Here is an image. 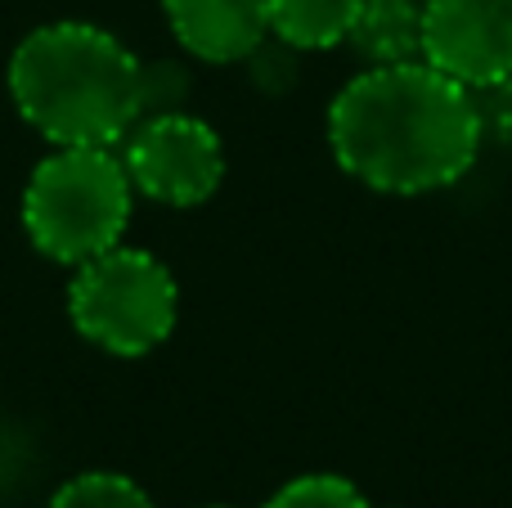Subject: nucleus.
Returning <instances> with one entry per match:
<instances>
[{
	"mask_svg": "<svg viewBox=\"0 0 512 508\" xmlns=\"http://www.w3.org/2000/svg\"><path fill=\"white\" fill-rule=\"evenodd\" d=\"M261 508H369L364 491L337 473H306L270 495Z\"/></svg>",
	"mask_w": 512,
	"mask_h": 508,
	"instance_id": "nucleus-11",
	"label": "nucleus"
},
{
	"mask_svg": "<svg viewBox=\"0 0 512 508\" xmlns=\"http://www.w3.org/2000/svg\"><path fill=\"white\" fill-rule=\"evenodd\" d=\"M423 59L472 95L512 72V0H427Z\"/></svg>",
	"mask_w": 512,
	"mask_h": 508,
	"instance_id": "nucleus-6",
	"label": "nucleus"
},
{
	"mask_svg": "<svg viewBox=\"0 0 512 508\" xmlns=\"http://www.w3.org/2000/svg\"><path fill=\"white\" fill-rule=\"evenodd\" d=\"M50 508H153L149 491L140 482H131L126 473H108V468H95V473H77L72 482H63L54 491Z\"/></svg>",
	"mask_w": 512,
	"mask_h": 508,
	"instance_id": "nucleus-10",
	"label": "nucleus"
},
{
	"mask_svg": "<svg viewBox=\"0 0 512 508\" xmlns=\"http://www.w3.org/2000/svg\"><path fill=\"white\" fill-rule=\"evenodd\" d=\"M135 185L108 144H68L45 153L23 189V230L41 257L77 270L117 248L131 225Z\"/></svg>",
	"mask_w": 512,
	"mask_h": 508,
	"instance_id": "nucleus-3",
	"label": "nucleus"
},
{
	"mask_svg": "<svg viewBox=\"0 0 512 508\" xmlns=\"http://www.w3.org/2000/svg\"><path fill=\"white\" fill-rule=\"evenodd\" d=\"M297 54L301 50H292L288 41H279V36H265L261 45L248 54V72H252V81L261 90H288L292 81H297Z\"/></svg>",
	"mask_w": 512,
	"mask_h": 508,
	"instance_id": "nucleus-13",
	"label": "nucleus"
},
{
	"mask_svg": "<svg viewBox=\"0 0 512 508\" xmlns=\"http://www.w3.org/2000/svg\"><path fill=\"white\" fill-rule=\"evenodd\" d=\"M9 99L54 149L117 144L140 122V59L95 23L32 27L9 54Z\"/></svg>",
	"mask_w": 512,
	"mask_h": 508,
	"instance_id": "nucleus-2",
	"label": "nucleus"
},
{
	"mask_svg": "<svg viewBox=\"0 0 512 508\" xmlns=\"http://www.w3.org/2000/svg\"><path fill=\"white\" fill-rule=\"evenodd\" d=\"M203 508H234V504H203Z\"/></svg>",
	"mask_w": 512,
	"mask_h": 508,
	"instance_id": "nucleus-15",
	"label": "nucleus"
},
{
	"mask_svg": "<svg viewBox=\"0 0 512 508\" xmlns=\"http://www.w3.org/2000/svg\"><path fill=\"white\" fill-rule=\"evenodd\" d=\"M423 23L427 0H364L346 45L360 59H369V68L414 63L423 59Z\"/></svg>",
	"mask_w": 512,
	"mask_h": 508,
	"instance_id": "nucleus-8",
	"label": "nucleus"
},
{
	"mask_svg": "<svg viewBox=\"0 0 512 508\" xmlns=\"http://www.w3.org/2000/svg\"><path fill=\"white\" fill-rule=\"evenodd\" d=\"M364 0H270V36L292 50H333L346 45Z\"/></svg>",
	"mask_w": 512,
	"mask_h": 508,
	"instance_id": "nucleus-9",
	"label": "nucleus"
},
{
	"mask_svg": "<svg viewBox=\"0 0 512 508\" xmlns=\"http://www.w3.org/2000/svg\"><path fill=\"white\" fill-rule=\"evenodd\" d=\"M162 14L203 63H243L270 36V0H162Z\"/></svg>",
	"mask_w": 512,
	"mask_h": 508,
	"instance_id": "nucleus-7",
	"label": "nucleus"
},
{
	"mask_svg": "<svg viewBox=\"0 0 512 508\" xmlns=\"http://www.w3.org/2000/svg\"><path fill=\"white\" fill-rule=\"evenodd\" d=\"M68 320L108 356H149L180 320L176 275L153 252L117 243L72 270Z\"/></svg>",
	"mask_w": 512,
	"mask_h": 508,
	"instance_id": "nucleus-4",
	"label": "nucleus"
},
{
	"mask_svg": "<svg viewBox=\"0 0 512 508\" xmlns=\"http://www.w3.org/2000/svg\"><path fill=\"white\" fill-rule=\"evenodd\" d=\"M481 140L477 95L427 59L364 68L328 104V149L373 194L418 198L459 185Z\"/></svg>",
	"mask_w": 512,
	"mask_h": 508,
	"instance_id": "nucleus-1",
	"label": "nucleus"
},
{
	"mask_svg": "<svg viewBox=\"0 0 512 508\" xmlns=\"http://www.w3.org/2000/svg\"><path fill=\"white\" fill-rule=\"evenodd\" d=\"M477 108H481V131L499 144H512V72L495 86L477 90Z\"/></svg>",
	"mask_w": 512,
	"mask_h": 508,
	"instance_id": "nucleus-14",
	"label": "nucleus"
},
{
	"mask_svg": "<svg viewBox=\"0 0 512 508\" xmlns=\"http://www.w3.org/2000/svg\"><path fill=\"white\" fill-rule=\"evenodd\" d=\"M189 104V72L171 59H140V117L180 113Z\"/></svg>",
	"mask_w": 512,
	"mask_h": 508,
	"instance_id": "nucleus-12",
	"label": "nucleus"
},
{
	"mask_svg": "<svg viewBox=\"0 0 512 508\" xmlns=\"http://www.w3.org/2000/svg\"><path fill=\"white\" fill-rule=\"evenodd\" d=\"M135 194L162 207H198L225 180V144L189 108L162 117H140L117 144Z\"/></svg>",
	"mask_w": 512,
	"mask_h": 508,
	"instance_id": "nucleus-5",
	"label": "nucleus"
}]
</instances>
